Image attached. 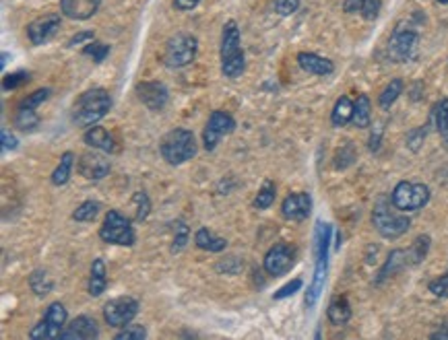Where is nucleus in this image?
Masks as SVG:
<instances>
[{
  "instance_id": "f257e3e1",
  "label": "nucleus",
  "mask_w": 448,
  "mask_h": 340,
  "mask_svg": "<svg viewBox=\"0 0 448 340\" xmlns=\"http://www.w3.org/2000/svg\"><path fill=\"white\" fill-rule=\"evenodd\" d=\"M110 110H112V95L101 87H93L79 95L72 108V124H77L79 128L95 126L101 118L108 116Z\"/></svg>"
},
{
  "instance_id": "f03ea898",
  "label": "nucleus",
  "mask_w": 448,
  "mask_h": 340,
  "mask_svg": "<svg viewBox=\"0 0 448 340\" xmlns=\"http://www.w3.org/2000/svg\"><path fill=\"white\" fill-rule=\"evenodd\" d=\"M220 56H222L224 77H227V79L242 77V72L246 70V56H244V48H242L240 29H237V23L233 19H229L224 25Z\"/></svg>"
},
{
  "instance_id": "7ed1b4c3",
  "label": "nucleus",
  "mask_w": 448,
  "mask_h": 340,
  "mask_svg": "<svg viewBox=\"0 0 448 340\" xmlns=\"http://www.w3.org/2000/svg\"><path fill=\"white\" fill-rule=\"evenodd\" d=\"M331 225L318 221L316 223V233H314V252H316V270H314V279L312 285L306 293V306L314 308L322 289H324V279H327V270H329V246H331Z\"/></svg>"
},
{
  "instance_id": "20e7f679",
  "label": "nucleus",
  "mask_w": 448,
  "mask_h": 340,
  "mask_svg": "<svg viewBox=\"0 0 448 340\" xmlns=\"http://www.w3.org/2000/svg\"><path fill=\"white\" fill-rule=\"evenodd\" d=\"M159 153L170 166H182L197 155V139L188 128H174L162 139Z\"/></svg>"
},
{
  "instance_id": "39448f33",
  "label": "nucleus",
  "mask_w": 448,
  "mask_h": 340,
  "mask_svg": "<svg viewBox=\"0 0 448 340\" xmlns=\"http://www.w3.org/2000/svg\"><path fill=\"white\" fill-rule=\"evenodd\" d=\"M391 204H393V202H391ZM391 204H389L387 200H378V204L374 206V212H372V223H374L376 231H378L382 237H387V239H397V237H401L403 233L409 231L411 221H409L407 214H403V210H401V212H397L399 208L393 210Z\"/></svg>"
},
{
  "instance_id": "423d86ee",
  "label": "nucleus",
  "mask_w": 448,
  "mask_h": 340,
  "mask_svg": "<svg viewBox=\"0 0 448 340\" xmlns=\"http://www.w3.org/2000/svg\"><path fill=\"white\" fill-rule=\"evenodd\" d=\"M199 52V39L193 33H176L166 41V52H164V64L168 68H184L191 62H195Z\"/></svg>"
},
{
  "instance_id": "0eeeda50",
  "label": "nucleus",
  "mask_w": 448,
  "mask_h": 340,
  "mask_svg": "<svg viewBox=\"0 0 448 340\" xmlns=\"http://www.w3.org/2000/svg\"><path fill=\"white\" fill-rule=\"evenodd\" d=\"M99 237L106 243H114V246H135L137 235L133 229V223L128 217H124L120 210H108L104 225L99 227Z\"/></svg>"
},
{
  "instance_id": "6e6552de",
  "label": "nucleus",
  "mask_w": 448,
  "mask_h": 340,
  "mask_svg": "<svg viewBox=\"0 0 448 340\" xmlns=\"http://www.w3.org/2000/svg\"><path fill=\"white\" fill-rule=\"evenodd\" d=\"M430 200V188L420 181H399L391 194V202L395 208L403 212L420 210Z\"/></svg>"
},
{
  "instance_id": "1a4fd4ad",
  "label": "nucleus",
  "mask_w": 448,
  "mask_h": 340,
  "mask_svg": "<svg viewBox=\"0 0 448 340\" xmlns=\"http://www.w3.org/2000/svg\"><path fill=\"white\" fill-rule=\"evenodd\" d=\"M66 318H68L66 308H64L60 301L50 303L48 310H46V314H43V318H41V322H39L37 326L31 328L29 339L31 340L60 339V337H62V330L66 328V326H64V324H66Z\"/></svg>"
},
{
  "instance_id": "9d476101",
  "label": "nucleus",
  "mask_w": 448,
  "mask_h": 340,
  "mask_svg": "<svg viewBox=\"0 0 448 340\" xmlns=\"http://www.w3.org/2000/svg\"><path fill=\"white\" fill-rule=\"evenodd\" d=\"M139 314V301L135 297H116L104 306V320L112 328H124Z\"/></svg>"
},
{
  "instance_id": "9b49d317",
  "label": "nucleus",
  "mask_w": 448,
  "mask_h": 340,
  "mask_svg": "<svg viewBox=\"0 0 448 340\" xmlns=\"http://www.w3.org/2000/svg\"><path fill=\"white\" fill-rule=\"evenodd\" d=\"M418 54V31L399 25L389 39V56L395 62H407Z\"/></svg>"
},
{
  "instance_id": "f8f14e48",
  "label": "nucleus",
  "mask_w": 448,
  "mask_h": 340,
  "mask_svg": "<svg viewBox=\"0 0 448 340\" xmlns=\"http://www.w3.org/2000/svg\"><path fill=\"white\" fill-rule=\"evenodd\" d=\"M295 264V250L289 243H275L262 260V268L269 277H283Z\"/></svg>"
},
{
  "instance_id": "ddd939ff",
  "label": "nucleus",
  "mask_w": 448,
  "mask_h": 340,
  "mask_svg": "<svg viewBox=\"0 0 448 340\" xmlns=\"http://www.w3.org/2000/svg\"><path fill=\"white\" fill-rule=\"evenodd\" d=\"M235 130V120L231 114H227L224 110H215L207 124H205V130H203V145L207 151H215L220 139L225 134H231Z\"/></svg>"
},
{
  "instance_id": "4468645a",
  "label": "nucleus",
  "mask_w": 448,
  "mask_h": 340,
  "mask_svg": "<svg viewBox=\"0 0 448 340\" xmlns=\"http://www.w3.org/2000/svg\"><path fill=\"white\" fill-rule=\"evenodd\" d=\"M60 25H62V14H58V12L37 17L27 25V37L33 46H43L46 41H50L56 35Z\"/></svg>"
},
{
  "instance_id": "2eb2a0df",
  "label": "nucleus",
  "mask_w": 448,
  "mask_h": 340,
  "mask_svg": "<svg viewBox=\"0 0 448 340\" xmlns=\"http://www.w3.org/2000/svg\"><path fill=\"white\" fill-rule=\"evenodd\" d=\"M137 97L151 112H159V110H164L168 106L170 91L159 81H143V83L137 85Z\"/></svg>"
},
{
  "instance_id": "dca6fc26",
  "label": "nucleus",
  "mask_w": 448,
  "mask_h": 340,
  "mask_svg": "<svg viewBox=\"0 0 448 340\" xmlns=\"http://www.w3.org/2000/svg\"><path fill=\"white\" fill-rule=\"evenodd\" d=\"M77 170L79 173L85 177V179H91V181H97V179H104L110 170H112V163L108 157H104L101 153H95L93 151H87L79 157L77 161Z\"/></svg>"
},
{
  "instance_id": "f3484780",
  "label": "nucleus",
  "mask_w": 448,
  "mask_h": 340,
  "mask_svg": "<svg viewBox=\"0 0 448 340\" xmlns=\"http://www.w3.org/2000/svg\"><path fill=\"white\" fill-rule=\"evenodd\" d=\"M312 212V196L308 192H291L281 202V214L287 221H304Z\"/></svg>"
},
{
  "instance_id": "a211bd4d",
  "label": "nucleus",
  "mask_w": 448,
  "mask_h": 340,
  "mask_svg": "<svg viewBox=\"0 0 448 340\" xmlns=\"http://www.w3.org/2000/svg\"><path fill=\"white\" fill-rule=\"evenodd\" d=\"M99 337L97 322L89 316H79L75 318L64 330H62V340H91Z\"/></svg>"
},
{
  "instance_id": "6ab92c4d",
  "label": "nucleus",
  "mask_w": 448,
  "mask_h": 340,
  "mask_svg": "<svg viewBox=\"0 0 448 340\" xmlns=\"http://www.w3.org/2000/svg\"><path fill=\"white\" fill-rule=\"evenodd\" d=\"M101 6V0H60V12L72 21L91 19Z\"/></svg>"
},
{
  "instance_id": "aec40b11",
  "label": "nucleus",
  "mask_w": 448,
  "mask_h": 340,
  "mask_svg": "<svg viewBox=\"0 0 448 340\" xmlns=\"http://www.w3.org/2000/svg\"><path fill=\"white\" fill-rule=\"evenodd\" d=\"M83 141H85V145H89L91 149L101 151V153H116L118 151L114 137L106 128H101L97 124L87 128V132L83 134Z\"/></svg>"
},
{
  "instance_id": "412c9836",
  "label": "nucleus",
  "mask_w": 448,
  "mask_h": 340,
  "mask_svg": "<svg viewBox=\"0 0 448 340\" xmlns=\"http://www.w3.org/2000/svg\"><path fill=\"white\" fill-rule=\"evenodd\" d=\"M298 64L302 70H306L308 74H316V77H324V74H331L335 70V64L329 58H322V56L312 54V52H300Z\"/></svg>"
},
{
  "instance_id": "4be33fe9",
  "label": "nucleus",
  "mask_w": 448,
  "mask_h": 340,
  "mask_svg": "<svg viewBox=\"0 0 448 340\" xmlns=\"http://www.w3.org/2000/svg\"><path fill=\"white\" fill-rule=\"evenodd\" d=\"M409 264H411L409 250H395V252H391L389 258H387V262H384V266L380 268V272H378V277H376V285L384 283L389 277L397 274L401 268H405V266H409Z\"/></svg>"
},
{
  "instance_id": "5701e85b",
  "label": "nucleus",
  "mask_w": 448,
  "mask_h": 340,
  "mask_svg": "<svg viewBox=\"0 0 448 340\" xmlns=\"http://www.w3.org/2000/svg\"><path fill=\"white\" fill-rule=\"evenodd\" d=\"M108 289V270H106V262L104 258H95L91 264V274H89V285L87 291L91 297H99L101 293H106Z\"/></svg>"
},
{
  "instance_id": "b1692460",
  "label": "nucleus",
  "mask_w": 448,
  "mask_h": 340,
  "mask_svg": "<svg viewBox=\"0 0 448 340\" xmlns=\"http://www.w3.org/2000/svg\"><path fill=\"white\" fill-rule=\"evenodd\" d=\"M343 10L351 14H362L368 21H374L380 14V0H345Z\"/></svg>"
},
{
  "instance_id": "393cba45",
  "label": "nucleus",
  "mask_w": 448,
  "mask_h": 340,
  "mask_svg": "<svg viewBox=\"0 0 448 340\" xmlns=\"http://www.w3.org/2000/svg\"><path fill=\"white\" fill-rule=\"evenodd\" d=\"M327 316H329V322L335 324V326H345L349 320H351V306L345 297H335L331 303H329V310H327Z\"/></svg>"
},
{
  "instance_id": "a878e982",
  "label": "nucleus",
  "mask_w": 448,
  "mask_h": 340,
  "mask_svg": "<svg viewBox=\"0 0 448 340\" xmlns=\"http://www.w3.org/2000/svg\"><path fill=\"white\" fill-rule=\"evenodd\" d=\"M195 243H197V248H201L205 252H224L225 248H227V241H225L224 237H217L207 227H201L195 233Z\"/></svg>"
},
{
  "instance_id": "bb28decb",
  "label": "nucleus",
  "mask_w": 448,
  "mask_h": 340,
  "mask_svg": "<svg viewBox=\"0 0 448 340\" xmlns=\"http://www.w3.org/2000/svg\"><path fill=\"white\" fill-rule=\"evenodd\" d=\"M353 110H356V103L347 95L339 97L337 103H335V108H333V114H331L333 126H345V124H349L353 120Z\"/></svg>"
},
{
  "instance_id": "cd10ccee",
  "label": "nucleus",
  "mask_w": 448,
  "mask_h": 340,
  "mask_svg": "<svg viewBox=\"0 0 448 340\" xmlns=\"http://www.w3.org/2000/svg\"><path fill=\"white\" fill-rule=\"evenodd\" d=\"M72 168H75V153H72V151L62 153V157H60L56 170L52 171V175H50V181H52L54 186H66L68 179H70Z\"/></svg>"
},
{
  "instance_id": "c85d7f7f",
  "label": "nucleus",
  "mask_w": 448,
  "mask_h": 340,
  "mask_svg": "<svg viewBox=\"0 0 448 340\" xmlns=\"http://www.w3.org/2000/svg\"><path fill=\"white\" fill-rule=\"evenodd\" d=\"M29 287H31V291H33L37 297H46V295L52 293L54 283H52V279L48 277V272H46L43 268H35V270L29 274Z\"/></svg>"
},
{
  "instance_id": "c756f323",
  "label": "nucleus",
  "mask_w": 448,
  "mask_h": 340,
  "mask_svg": "<svg viewBox=\"0 0 448 340\" xmlns=\"http://www.w3.org/2000/svg\"><path fill=\"white\" fill-rule=\"evenodd\" d=\"M372 120V106H370V97L368 95H360L356 99V110H353V124L356 128H368Z\"/></svg>"
},
{
  "instance_id": "7c9ffc66",
  "label": "nucleus",
  "mask_w": 448,
  "mask_h": 340,
  "mask_svg": "<svg viewBox=\"0 0 448 340\" xmlns=\"http://www.w3.org/2000/svg\"><path fill=\"white\" fill-rule=\"evenodd\" d=\"M39 126V116L31 108H19L14 116V128L21 132H33Z\"/></svg>"
},
{
  "instance_id": "2f4dec72",
  "label": "nucleus",
  "mask_w": 448,
  "mask_h": 340,
  "mask_svg": "<svg viewBox=\"0 0 448 340\" xmlns=\"http://www.w3.org/2000/svg\"><path fill=\"white\" fill-rule=\"evenodd\" d=\"M275 198H277V186H275L271 179H266V181L262 183V188L258 190V194L254 196L252 206H254L256 210H266V208L275 202Z\"/></svg>"
},
{
  "instance_id": "473e14b6",
  "label": "nucleus",
  "mask_w": 448,
  "mask_h": 340,
  "mask_svg": "<svg viewBox=\"0 0 448 340\" xmlns=\"http://www.w3.org/2000/svg\"><path fill=\"white\" fill-rule=\"evenodd\" d=\"M403 81L401 79H393L384 89H382V93H380V97H378V103H380V108L382 110H389L397 99H399V95L403 93Z\"/></svg>"
},
{
  "instance_id": "72a5a7b5",
  "label": "nucleus",
  "mask_w": 448,
  "mask_h": 340,
  "mask_svg": "<svg viewBox=\"0 0 448 340\" xmlns=\"http://www.w3.org/2000/svg\"><path fill=\"white\" fill-rule=\"evenodd\" d=\"M99 210H101L99 202H95V200H85V202H81V204L75 208L72 219H75L77 223H91V221L97 219Z\"/></svg>"
},
{
  "instance_id": "f704fd0d",
  "label": "nucleus",
  "mask_w": 448,
  "mask_h": 340,
  "mask_svg": "<svg viewBox=\"0 0 448 340\" xmlns=\"http://www.w3.org/2000/svg\"><path fill=\"white\" fill-rule=\"evenodd\" d=\"M188 239H191V229H188V225H186L184 221H176V223H174V241H172V252H174V254L182 252V250L186 248Z\"/></svg>"
},
{
  "instance_id": "c9c22d12",
  "label": "nucleus",
  "mask_w": 448,
  "mask_h": 340,
  "mask_svg": "<svg viewBox=\"0 0 448 340\" xmlns=\"http://www.w3.org/2000/svg\"><path fill=\"white\" fill-rule=\"evenodd\" d=\"M434 122H436V128L440 132V137L448 143V97L447 99H440L434 108Z\"/></svg>"
},
{
  "instance_id": "e433bc0d",
  "label": "nucleus",
  "mask_w": 448,
  "mask_h": 340,
  "mask_svg": "<svg viewBox=\"0 0 448 340\" xmlns=\"http://www.w3.org/2000/svg\"><path fill=\"white\" fill-rule=\"evenodd\" d=\"M110 46L108 43H104V41H97V39H93V41H89L85 48H83V54L85 56H91L93 58V62L95 64H101L106 58H108V54H110Z\"/></svg>"
},
{
  "instance_id": "4c0bfd02",
  "label": "nucleus",
  "mask_w": 448,
  "mask_h": 340,
  "mask_svg": "<svg viewBox=\"0 0 448 340\" xmlns=\"http://www.w3.org/2000/svg\"><path fill=\"white\" fill-rule=\"evenodd\" d=\"M428 250H430V237H428V235H420V237L416 239V243L409 248L411 264H420V262L426 258Z\"/></svg>"
},
{
  "instance_id": "58836bf2",
  "label": "nucleus",
  "mask_w": 448,
  "mask_h": 340,
  "mask_svg": "<svg viewBox=\"0 0 448 340\" xmlns=\"http://www.w3.org/2000/svg\"><path fill=\"white\" fill-rule=\"evenodd\" d=\"M147 339V328L143 324H126L116 334V340H143Z\"/></svg>"
},
{
  "instance_id": "ea45409f",
  "label": "nucleus",
  "mask_w": 448,
  "mask_h": 340,
  "mask_svg": "<svg viewBox=\"0 0 448 340\" xmlns=\"http://www.w3.org/2000/svg\"><path fill=\"white\" fill-rule=\"evenodd\" d=\"M133 202L137 204V214H135V219H137V221H145V219L149 217V212H151V200H149L147 192H137V194L133 196Z\"/></svg>"
},
{
  "instance_id": "a19ab883",
  "label": "nucleus",
  "mask_w": 448,
  "mask_h": 340,
  "mask_svg": "<svg viewBox=\"0 0 448 340\" xmlns=\"http://www.w3.org/2000/svg\"><path fill=\"white\" fill-rule=\"evenodd\" d=\"M27 81H29V72L17 70V72H10V74H4V79H2V89H4V91H14L17 87L25 85Z\"/></svg>"
},
{
  "instance_id": "79ce46f5",
  "label": "nucleus",
  "mask_w": 448,
  "mask_h": 340,
  "mask_svg": "<svg viewBox=\"0 0 448 340\" xmlns=\"http://www.w3.org/2000/svg\"><path fill=\"white\" fill-rule=\"evenodd\" d=\"M50 89H37V91H33L31 95H27L21 103H19V108H31V110H35L37 106H41L48 97H50Z\"/></svg>"
},
{
  "instance_id": "37998d69",
  "label": "nucleus",
  "mask_w": 448,
  "mask_h": 340,
  "mask_svg": "<svg viewBox=\"0 0 448 340\" xmlns=\"http://www.w3.org/2000/svg\"><path fill=\"white\" fill-rule=\"evenodd\" d=\"M302 285H304V283H302V279H293L291 283H287L285 287H281V289H279V291L273 295V299H277V301H279V299L291 297L293 293H298V291L302 289Z\"/></svg>"
},
{
  "instance_id": "c03bdc74",
  "label": "nucleus",
  "mask_w": 448,
  "mask_h": 340,
  "mask_svg": "<svg viewBox=\"0 0 448 340\" xmlns=\"http://www.w3.org/2000/svg\"><path fill=\"white\" fill-rule=\"evenodd\" d=\"M428 126H420V128H416L409 137H407V145H409V149L411 151H420V147L424 145V139H426V130Z\"/></svg>"
},
{
  "instance_id": "a18cd8bd",
  "label": "nucleus",
  "mask_w": 448,
  "mask_h": 340,
  "mask_svg": "<svg viewBox=\"0 0 448 340\" xmlns=\"http://www.w3.org/2000/svg\"><path fill=\"white\" fill-rule=\"evenodd\" d=\"M300 8V0H275V10L281 17H289Z\"/></svg>"
},
{
  "instance_id": "49530a36",
  "label": "nucleus",
  "mask_w": 448,
  "mask_h": 340,
  "mask_svg": "<svg viewBox=\"0 0 448 340\" xmlns=\"http://www.w3.org/2000/svg\"><path fill=\"white\" fill-rule=\"evenodd\" d=\"M430 293H434L436 297H448V272L430 283Z\"/></svg>"
},
{
  "instance_id": "de8ad7c7",
  "label": "nucleus",
  "mask_w": 448,
  "mask_h": 340,
  "mask_svg": "<svg viewBox=\"0 0 448 340\" xmlns=\"http://www.w3.org/2000/svg\"><path fill=\"white\" fill-rule=\"evenodd\" d=\"M95 39V33L93 31H79V33H75L70 39H68V48H77V46H87L89 41H93Z\"/></svg>"
},
{
  "instance_id": "09e8293b",
  "label": "nucleus",
  "mask_w": 448,
  "mask_h": 340,
  "mask_svg": "<svg viewBox=\"0 0 448 340\" xmlns=\"http://www.w3.org/2000/svg\"><path fill=\"white\" fill-rule=\"evenodd\" d=\"M199 2H201V0H174V2H172V6H174L176 10H180V12H186V10H193V8H197V6H199Z\"/></svg>"
},
{
  "instance_id": "8fccbe9b",
  "label": "nucleus",
  "mask_w": 448,
  "mask_h": 340,
  "mask_svg": "<svg viewBox=\"0 0 448 340\" xmlns=\"http://www.w3.org/2000/svg\"><path fill=\"white\" fill-rule=\"evenodd\" d=\"M2 147H4L6 151H14V149H17V139H14V134H10L8 130H2Z\"/></svg>"
},
{
  "instance_id": "3c124183",
  "label": "nucleus",
  "mask_w": 448,
  "mask_h": 340,
  "mask_svg": "<svg viewBox=\"0 0 448 340\" xmlns=\"http://www.w3.org/2000/svg\"><path fill=\"white\" fill-rule=\"evenodd\" d=\"M380 134H382V128H378V130H376V134H372V139H370V149H372V151H376V149H378Z\"/></svg>"
},
{
  "instance_id": "603ef678",
  "label": "nucleus",
  "mask_w": 448,
  "mask_h": 340,
  "mask_svg": "<svg viewBox=\"0 0 448 340\" xmlns=\"http://www.w3.org/2000/svg\"><path fill=\"white\" fill-rule=\"evenodd\" d=\"M430 339H432V340L448 339V324H447V326H445V328H442V330H438V332H434V334H432Z\"/></svg>"
},
{
  "instance_id": "864d4df0",
  "label": "nucleus",
  "mask_w": 448,
  "mask_h": 340,
  "mask_svg": "<svg viewBox=\"0 0 448 340\" xmlns=\"http://www.w3.org/2000/svg\"><path fill=\"white\" fill-rule=\"evenodd\" d=\"M438 2H440V4H447L448 0H438Z\"/></svg>"
}]
</instances>
